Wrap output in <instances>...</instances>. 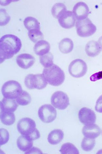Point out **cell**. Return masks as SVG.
Segmentation results:
<instances>
[{"mask_svg": "<svg viewBox=\"0 0 102 154\" xmlns=\"http://www.w3.org/2000/svg\"><path fill=\"white\" fill-rule=\"evenodd\" d=\"M27 137L33 141H34L40 138V133L37 129H36L34 132L31 134L30 136Z\"/></svg>", "mask_w": 102, "mask_h": 154, "instance_id": "cell-32", "label": "cell"}, {"mask_svg": "<svg viewBox=\"0 0 102 154\" xmlns=\"http://www.w3.org/2000/svg\"><path fill=\"white\" fill-rule=\"evenodd\" d=\"M98 42L101 48V49L102 50V36L99 38L98 40Z\"/></svg>", "mask_w": 102, "mask_h": 154, "instance_id": "cell-35", "label": "cell"}, {"mask_svg": "<svg viewBox=\"0 0 102 154\" xmlns=\"http://www.w3.org/2000/svg\"><path fill=\"white\" fill-rule=\"evenodd\" d=\"M76 18L72 12L66 11L58 18L60 25L65 29H70L75 25Z\"/></svg>", "mask_w": 102, "mask_h": 154, "instance_id": "cell-11", "label": "cell"}, {"mask_svg": "<svg viewBox=\"0 0 102 154\" xmlns=\"http://www.w3.org/2000/svg\"><path fill=\"white\" fill-rule=\"evenodd\" d=\"M64 135V132L61 129L53 130L48 134V141L52 145H56L62 140Z\"/></svg>", "mask_w": 102, "mask_h": 154, "instance_id": "cell-18", "label": "cell"}, {"mask_svg": "<svg viewBox=\"0 0 102 154\" xmlns=\"http://www.w3.org/2000/svg\"><path fill=\"white\" fill-rule=\"evenodd\" d=\"M16 61L18 65L22 69H27L30 68L35 61V57L28 54H24L19 55Z\"/></svg>", "mask_w": 102, "mask_h": 154, "instance_id": "cell-13", "label": "cell"}, {"mask_svg": "<svg viewBox=\"0 0 102 154\" xmlns=\"http://www.w3.org/2000/svg\"><path fill=\"white\" fill-rule=\"evenodd\" d=\"M10 17L8 15L5 9H1V26L6 25L10 20Z\"/></svg>", "mask_w": 102, "mask_h": 154, "instance_id": "cell-29", "label": "cell"}, {"mask_svg": "<svg viewBox=\"0 0 102 154\" xmlns=\"http://www.w3.org/2000/svg\"><path fill=\"white\" fill-rule=\"evenodd\" d=\"M38 115L41 121L48 123L54 121L56 119L57 112L51 105L46 104L42 105L39 109Z\"/></svg>", "mask_w": 102, "mask_h": 154, "instance_id": "cell-7", "label": "cell"}, {"mask_svg": "<svg viewBox=\"0 0 102 154\" xmlns=\"http://www.w3.org/2000/svg\"><path fill=\"white\" fill-rule=\"evenodd\" d=\"M22 87L18 82L14 80L8 81L2 87L1 91L4 98L15 100L22 93Z\"/></svg>", "mask_w": 102, "mask_h": 154, "instance_id": "cell-3", "label": "cell"}, {"mask_svg": "<svg viewBox=\"0 0 102 154\" xmlns=\"http://www.w3.org/2000/svg\"><path fill=\"white\" fill-rule=\"evenodd\" d=\"M24 26L28 31L38 29L40 30V26L37 19L31 17H26L24 21Z\"/></svg>", "mask_w": 102, "mask_h": 154, "instance_id": "cell-21", "label": "cell"}, {"mask_svg": "<svg viewBox=\"0 0 102 154\" xmlns=\"http://www.w3.org/2000/svg\"><path fill=\"white\" fill-rule=\"evenodd\" d=\"M24 84L29 89L40 90L46 88L48 82L42 74H29L26 77Z\"/></svg>", "mask_w": 102, "mask_h": 154, "instance_id": "cell-5", "label": "cell"}, {"mask_svg": "<svg viewBox=\"0 0 102 154\" xmlns=\"http://www.w3.org/2000/svg\"><path fill=\"white\" fill-rule=\"evenodd\" d=\"M22 47L21 41L17 36L8 34L2 36L0 40L1 64L17 54Z\"/></svg>", "mask_w": 102, "mask_h": 154, "instance_id": "cell-1", "label": "cell"}, {"mask_svg": "<svg viewBox=\"0 0 102 154\" xmlns=\"http://www.w3.org/2000/svg\"><path fill=\"white\" fill-rule=\"evenodd\" d=\"M1 119L2 122L7 126L12 125L16 121L13 112L6 111H1Z\"/></svg>", "mask_w": 102, "mask_h": 154, "instance_id": "cell-22", "label": "cell"}, {"mask_svg": "<svg viewBox=\"0 0 102 154\" xmlns=\"http://www.w3.org/2000/svg\"><path fill=\"white\" fill-rule=\"evenodd\" d=\"M101 49L99 43L95 40H91L87 42L85 49L87 56L91 57L98 55L101 52Z\"/></svg>", "mask_w": 102, "mask_h": 154, "instance_id": "cell-16", "label": "cell"}, {"mask_svg": "<svg viewBox=\"0 0 102 154\" xmlns=\"http://www.w3.org/2000/svg\"><path fill=\"white\" fill-rule=\"evenodd\" d=\"M74 44L70 38H63L59 44V49L60 51L64 54H68L73 49Z\"/></svg>", "mask_w": 102, "mask_h": 154, "instance_id": "cell-20", "label": "cell"}, {"mask_svg": "<svg viewBox=\"0 0 102 154\" xmlns=\"http://www.w3.org/2000/svg\"><path fill=\"white\" fill-rule=\"evenodd\" d=\"M51 102L53 106L60 110L66 109L70 104L68 95L61 91H57L52 94Z\"/></svg>", "mask_w": 102, "mask_h": 154, "instance_id": "cell-9", "label": "cell"}, {"mask_svg": "<svg viewBox=\"0 0 102 154\" xmlns=\"http://www.w3.org/2000/svg\"><path fill=\"white\" fill-rule=\"evenodd\" d=\"M98 153L102 154V150H100L99 151Z\"/></svg>", "mask_w": 102, "mask_h": 154, "instance_id": "cell-36", "label": "cell"}, {"mask_svg": "<svg viewBox=\"0 0 102 154\" xmlns=\"http://www.w3.org/2000/svg\"><path fill=\"white\" fill-rule=\"evenodd\" d=\"M95 145V139L85 137L81 143V147L83 150L86 152L91 151L94 148Z\"/></svg>", "mask_w": 102, "mask_h": 154, "instance_id": "cell-27", "label": "cell"}, {"mask_svg": "<svg viewBox=\"0 0 102 154\" xmlns=\"http://www.w3.org/2000/svg\"><path fill=\"white\" fill-rule=\"evenodd\" d=\"M25 154H31V153H42V151L40 149L37 148L33 147H32L30 150L25 152Z\"/></svg>", "mask_w": 102, "mask_h": 154, "instance_id": "cell-34", "label": "cell"}, {"mask_svg": "<svg viewBox=\"0 0 102 154\" xmlns=\"http://www.w3.org/2000/svg\"><path fill=\"white\" fill-rule=\"evenodd\" d=\"M62 154H79L78 149L74 144L70 143H67L62 145L60 151Z\"/></svg>", "mask_w": 102, "mask_h": 154, "instance_id": "cell-24", "label": "cell"}, {"mask_svg": "<svg viewBox=\"0 0 102 154\" xmlns=\"http://www.w3.org/2000/svg\"><path fill=\"white\" fill-rule=\"evenodd\" d=\"M42 74L48 84L53 86L61 85L65 79L64 71L54 64L51 67L44 69Z\"/></svg>", "mask_w": 102, "mask_h": 154, "instance_id": "cell-2", "label": "cell"}, {"mask_svg": "<svg viewBox=\"0 0 102 154\" xmlns=\"http://www.w3.org/2000/svg\"><path fill=\"white\" fill-rule=\"evenodd\" d=\"M76 27L77 35L82 37L90 36L97 30L96 26L88 17L77 20Z\"/></svg>", "mask_w": 102, "mask_h": 154, "instance_id": "cell-4", "label": "cell"}, {"mask_svg": "<svg viewBox=\"0 0 102 154\" xmlns=\"http://www.w3.org/2000/svg\"><path fill=\"white\" fill-rule=\"evenodd\" d=\"M53 58V55L49 52L47 54L40 57V62L41 64L45 68H48L54 64Z\"/></svg>", "mask_w": 102, "mask_h": 154, "instance_id": "cell-26", "label": "cell"}, {"mask_svg": "<svg viewBox=\"0 0 102 154\" xmlns=\"http://www.w3.org/2000/svg\"></svg>", "mask_w": 102, "mask_h": 154, "instance_id": "cell-37", "label": "cell"}, {"mask_svg": "<svg viewBox=\"0 0 102 154\" xmlns=\"http://www.w3.org/2000/svg\"><path fill=\"white\" fill-rule=\"evenodd\" d=\"M36 124L32 119L28 118L20 119L17 124L18 131L22 135L28 137L35 131L36 129Z\"/></svg>", "mask_w": 102, "mask_h": 154, "instance_id": "cell-8", "label": "cell"}, {"mask_svg": "<svg viewBox=\"0 0 102 154\" xmlns=\"http://www.w3.org/2000/svg\"><path fill=\"white\" fill-rule=\"evenodd\" d=\"M79 118L80 122L85 125L95 124L96 119L94 112L86 107L83 108L80 110Z\"/></svg>", "mask_w": 102, "mask_h": 154, "instance_id": "cell-10", "label": "cell"}, {"mask_svg": "<svg viewBox=\"0 0 102 154\" xmlns=\"http://www.w3.org/2000/svg\"><path fill=\"white\" fill-rule=\"evenodd\" d=\"M17 146L21 151L26 152L32 147L33 141L25 136H21L19 137L17 141Z\"/></svg>", "mask_w": 102, "mask_h": 154, "instance_id": "cell-19", "label": "cell"}, {"mask_svg": "<svg viewBox=\"0 0 102 154\" xmlns=\"http://www.w3.org/2000/svg\"><path fill=\"white\" fill-rule=\"evenodd\" d=\"M72 12L77 20H79L87 18L89 9L88 5L85 2H80L75 5L73 8Z\"/></svg>", "mask_w": 102, "mask_h": 154, "instance_id": "cell-12", "label": "cell"}, {"mask_svg": "<svg viewBox=\"0 0 102 154\" xmlns=\"http://www.w3.org/2000/svg\"><path fill=\"white\" fill-rule=\"evenodd\" d=\"M66 11V7L64 3H57L52 7L51 13L53 17L58 19L62 14Z\"/></svg>", "mask_w": 102, "mask_h": 154, "instance_id": "cell-23", "label": "cell"}, {"mask_svg": "<svg viewBox=\"0 0 102 154\" xmlns=\"http://www.w3.org/2000/svg\"><path fill=\"white\" fill-rule=\"evenodd\" d=\"M95 109L97 112L102 113V95L100 96L96 101Z\"/></svg>", "mask_w": 102, "mask_h": 154, "instance_id": "cell-31", "label": "cell"}, {"mask_svg": "<svg viewBox=\"0 0 102 154\" xmlns=\"http://www.w3.org/2000/svg\"><path fill=\"white\" fill-rule=\"evenodd\" d=\"M1 146L6 144L9 139V134L6 129H1Z\"/></svg>", "mask_w": 102, "mask_h": 154, "instance_id": "cell-30", "label": "cell"}, {"mask_svg": "<svg viewBox=\"0 0 102 154\" xmlns=\"http://www.w3.org/2000/svg\"><path fill=\"white\" fill-rule=\"evenodd\" d=\"M18 104L15 100L4 98L1 102V111L14 112L18 106Z\"/></svg>", "mask_w": 102, "mask_h": 154, "instance_id": "cell-17", "label": "cell"}, {"mask_svg": "<svg viewBox=\"0 0 102 154\" xmlns=\"http://www.w3.org/2000/svg\"><path fill=\"white\" fill-rule=\"evenodd\" d=\"M102 79V71L97 72L90 77V80L91 81L95 82L97 80Z\"/></svg>", "mask_w": 102, "mask_h": 154, "instance_id": "cell-33", "label": "cell"}, {"mask_svg": "<svg viewBox=\"0 0 102 154\" xmlns=\"http://www.w3.org/2000/svg\"><path fill=\"white\" fill-rule=\"evenodd\" d=\"M31 100V96L28 93L22 91V93L16 99L17 103L21 106H26L30 104Z\"/></svg>", "mask_w": 102, "mask_h": 154, "instance_id": "cell-25", "label": "cell"}, {"mask_svg": "<svg viewBox=\"0 0 102 154\" xmlns=\"http://www.w3.org/2000/svg\"><path fill=\"white\" fill-rule=\"evenodd\" d=\"M82 133L85 137L95 139L100 135L101 129L95 124L86 125L83 128Z\"/></svg>", "mask_w": 102, "mask_h": 154, "instance_id": "cell-14", "label": "cell"}, {"mask_svg": "<svg viewBox=\"0 0 102 154\" xmlns=\"http://www.w3.org/2000/svg\"><path fill=\"white\" fill-rule=\"evenodd\" d=\"M51 46L49 43L44 40L37 42L34 48L35 54L40 56L47 54L49 52Z\"/></svg>", "mask_w": 102, "mask_h": 154, "instance_id": "cell-15", "label": "cell"}, {"mask_svg": "<svg viewBox=\"0 0 102 154\" xmlns=\"http://www.w3.org/2000/svg\"><path fill=\"white\" fill-rule=\"evenodd\" d=\"M28 35L30 40L34 43L37 42L44 38L43 34L40 30L35 29L29 31Z\"/></svg>", "mask_w": 102, "mask_h": 154, "instance_id": "cell-28", "label": "cell"}, {"mask_svg": "<svg viewBox=\"0 0 102 154\" xmlns=\"http://www.w3.org/2000/svg\"><path fill=\"white\" fill-rule=\"evenodd\" d=\"M87 66L86 63L80 59L72 61L69 66L70 74L75 78H78L83 76L86 73Z\"/></svg>", "mask_w": 102, "mask_h": 154, "instance_id": "cell-6", "label": "cell"}]
</instances>
